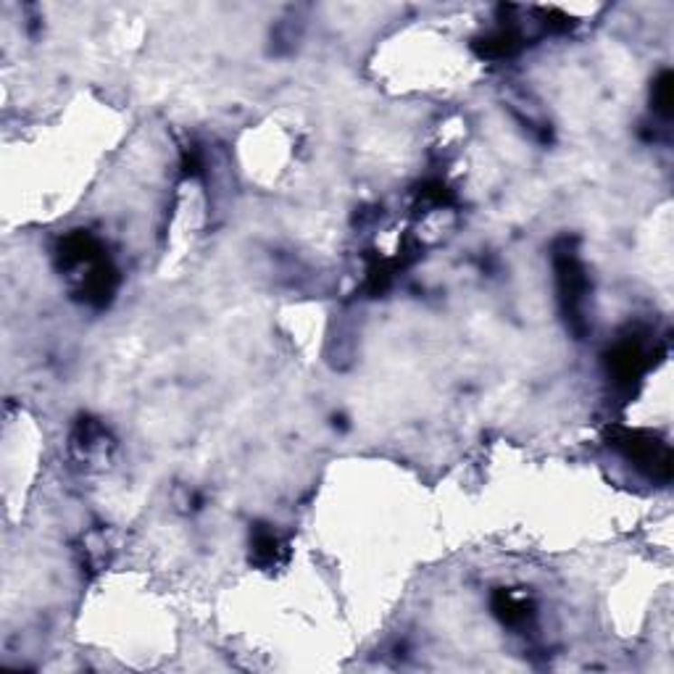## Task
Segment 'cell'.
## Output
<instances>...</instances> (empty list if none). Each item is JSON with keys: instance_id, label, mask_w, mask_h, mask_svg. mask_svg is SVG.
I'll return each instance as SVG.
<instances>
[{"instance_id": "6", "label": "cell", "mask_w": 674, "mask_h": 674, "mask_svg": "<svg viewBox=\"0 0 674 674\" xmlns=\"http://www.w3.org/2000/svg\"><path fill=\"white\" fill-rule=\"evenodd\" d=\"M277 553H280L277 535L269 532V530H258L256 540H254V556H256V561H266L269 564V561L277 559Z\"/></svg>"}, {"instance_id": "5", "label": "cell", "mask_w": 674, "mask_h": 674, "mask_svg": "<svg viewBox=\"0 0 674 674\" xmlns=\"http://www.w3.org/2000/svg\"><path fill=\"white\" fill-rule=\"evenodd\" d=\"M653 108L661 116L672 114V74L664 71L656 82H653Z\"/></svg>"}, {"instance_id": "3", "label": "cell", "mask_w": 674, "mask_h": 674, "mask_svg": "<svg viewBox=\"0 0 674 674\" xmlns=\"http://www.w3.org/2000/svg\"><path fill=\"white\" fill-rule=\"evenodd\" d=\"M642 366H645V354L638 343H622L609 355V372L616 383H635L642 374Z\"/></svg>"}, {"instance_id": "1", "label": "cell", "mask_w": 674, "mask_h": 674, "mask_svg": "<svg viewBox=\"0 0 674 674\" xmlns=\"http://www.w3.org/2000/svg\"><path fill=\"white\" fill-rule=\"evenodd\" d=\"M619 448L627 453V458H632L638 466H648L651 475L656 477H669L672 472V456L669 448L656 443L653 438L641 435V432H624L619 438Z\"/></svg>"}, {"instance_id": "4", "label": "cell", "mask_w": 674, "mask_h": 674, "mask_svg": "<svg viewBox=\"0 0 674 674\" xmlns=\"http://www.w3.org/2000/svg\"><path fill=\"white\" fill-rule=\"evenodd\" d=\"M516 48H519V37H516L512 30H498V32L487 34V37L482 40V45H477L480 56H487V59L512 56Z\"/></svg>"}, {"instance_id": "2", "label": "cell", "mask_w": 674, "mask_h": 674, "mask_svg": "<svg viewBox=\"0 0 674 674\" xmlns=\"http://www.w3.org/2000/svg\"><path fill=\"white\" fill-rule=\"evenodd\" d=\"M556 274H559V290H561V300H564L567 314L572 317V321H582L587 280H585V272H582L577 256L569 251L556 256Z\"/></svg>"}]
</instances>
